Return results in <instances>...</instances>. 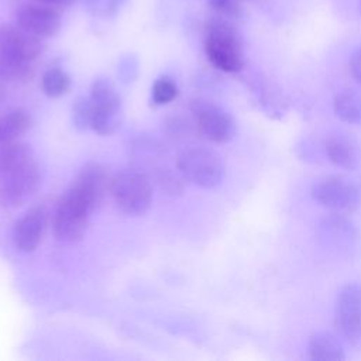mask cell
I'll list each match as a JSON object with an SVG mask.
<instances>
[{"mask_svg":"<svg viewBox=\"0 0 361 361\" xmlns=\"http://www.w3.org/2000/svg\"><path fill=\"white\" fill-rule=\"evenodd\" d=\"M348 68H350L351 76L355 79V82L361 85V47H358L350 56Z\"/></svg>","mask_w":361,"mask_h":361,"instance_id":"26","label":"cell"},{"mask_svg":"<svg viewBox=\"0 0 361 361\" xmlns=\"http://www.w3.org/2000/svg\"><path fill=\"white\" fill-rule=\"evenodd\" d=\"M3 96H4V94H3V92H1V89H0V103H1V100H3Z\"/></svg>","mask_w":361,"mask_h":361,"instance_id":"28","label":"cell"},{"mask_svg":"<svg viewBox=\"0 0 361 361\" xmlns=\"http://www.w3.org/2000/svg\"><path fill=\"white\" fill-rule=\"evenodd\" d=\"M32 62L0 49V82H25L32 76Z\"/></svg>","mask_w":361,"mask_h":361,"instance_id":"20","label":"cell"},{"mask_svg":"<svg viewBox=\"0 0 361 361\" xmlns=\"http://www.w3.org/2000/svg\"><path fill=\"white\" fill-rule=\"evenodd\" d=\"M307 355L313 361H338L345 358L341 341L329 331H317L310 337Z\"/></svg>","mask_w":361,"mask_h":361,"instance_id":"16","label":"cell"},{"mask_svg":"<svg viewBox=\"0 0 361 361\" xmlns=\"http://www.w3.org/2000/svg\"><path fill=\"white\" fill-rule=\"evenodd\" d=\"M190 111L197 133L212 142L223 144L235 135L234 117L213 102L197 99L192 102Z\"/></svg>","mask_w":361,"mask_h":361,"instance_id":"8","label":"cell"},{"mask_svg":"<svg viewBox=\"0 0 361 361\" xmlns=\"http://www.w3.org/2000/svg\"><path fill=\"white\" fill-rule=\"evenodd\" d=\"M48 216L47 207L39 204L31 207L16 221L13 241L20 251L30 252L39 245L48 224Z\"/></svg>","mask_w":361,"mask_h":361,"instance_id":"12","label":"cell"},{"mask_svg":"<svg viewBox=\"0 0 361 361\" xmlns=\"http://www.w3.org/2000/svg\"><path fill=\"white\" fill-rule=\"evenodd\" d=\"M42 182V169L35 159L0 178V207L17 209L30 200Z\"/></svg>","mask_w":361,"mask_h":361,"instance_id":"7","label":"cell"},{"mask_svg":"<svg viewBox=\"0 0 361 361\" xmlns=\"http://www.w3.org/2000/svg\"><path fill=\"white\" fill-rule=\"evenodd\" d=\"M312 197L333 213L348 214L361 204V190L350 179L340 175H327L312 185Z\"/></svg>","mask_w":361,"mask_h":361,"instance_id":"6","label":"cell"},{"mask_svg":"<svg viewBox=\"0 0 361 361\" xmlns=\"http://www.w3.org/2000/svg\"><path fill=\"white\" fill-rule=\"evenodd\" d=\"M327 159L337 168L353 171L361 161V147L350 135L344 133H331L323 142Z\"/></svg>","mask_w":361,"mask_h":361,"instance_id":"14","label":"cell"},{"mask_svg":"<svg viewBox=\"0 0 361 361\" xmlns=\"http://www.w3.org/2000/svg\"><path fill=\"white\" fill-rule=\"evenodd\" d=\"M176 166L183 179L204 189L220 185L226 171L221 157L214 149L202 145L183 148L178 154Z\"/></svg>","mask_w":361,"mask_h":361,"instance_id":"4","label":"cell"},{"mask_svg":"<svg viewBox=\"0 0 361 361\" xmlns=\"http://www.w3.org/2000/svg\"><path fill=\"white\" fill-rule=\"evenodd\" d=\"M0 49L34 62L42 52V42L39 37L16 23H0Z\"/></svg>","mask_w":361,"mask_h":361,"instance_id":"13","label":"cell"},{"mask_svg":"<svg viewBox=\"0 0 361 361\" xmlns=\"http://www.w3.org/2000/svg\"><path fill=\"white\" fill-rule=\"evenodd\" d=\"M317 238L324 247L340 254H347L357 247L360 233L354 223L343 213L331 212L319 223Z\"/></svg>","mask_w":361,"mask_h":361,"instance_id":"11","label":"cell"},{"mask_svg":"<svg viewBox=\"0 0 361 361\" xmlns=\"http://www.w3.org/2000/svg\"><path fill=\"white\" fill-rule=\"evenodd\" d=\"M240 1L241 0H209V4L217 17H221L230 21L240 17L241 14Z\"/></svg>","mask_w":361,"mask_h":361,"instance_id":"24","label":"cell"},{"mask_svg":"<svg viewBox=\"0 0 361 361\" xmlns=\"http://www.w3.org/2000/svg\"><path fill=\"white\" fill-rule=\"evenodd\" d=\"M333 110L341 121L361 126V92L353 87L340 90L333 99Z\"/></svg>","mask_w":361,"mask_h":361,"instance_id":"17","label":"cell"},{"mask_svg":"<svg viewBox=\"0 0 361 361\" xmlns=\"http://www.w3.org/2000/svg\"><path fill=\"white\" fill-rule=\"evenodd\" d=\"M178 96V86L176 83L168 78L161 76L152 85V100L157 104H166L171 103Z\"/></svg>","mask_w":361,"mask_h":361,"instance_id":"23","label":"cell"},{"mask_svg":"<svg viewBox=\"0 0 361 361\" xmlns=\"http://www.w3.org/2000/svg\"><path fill=\"white\" fill-rule=\"evenodd\" d=\"M127 0H83L85 8L94 17L107 18L116 16Z\"/></svg>","mask_w":361,"mask_h":361,"instance_id":"22","label":"cell"},{"mask_svg":"<svg viewBox=\"0 0 361 361\" xmlns=\"http://www.w3.org/2000/svg\"><path fill=\"white\" fill-rule=\"evenodd\" d=\"M32 151L30 145L20 141H11L0 145V178L21 168L32 161Z\"/></svg>","mask_w":361,"mask_h":361,"instance_id":"18","label":"cell"},{"mask_svg":"<svg viewBox=\"0 0 361 361\" xmlns=\"http://www.w3.org/2000/svg\"><path fill=\"white\" fill-rule=\"evenodd\" d=\"M110 180L107 169L97 162H90L82 168L54 210L52 231L56 240L73 243L82 237L90 213L110 189Z\"/></svg>","mask_w":361,"mask_h":361,"instance_id":"1","label":"cell"},{"mask_svg":"<svg viewBox=\"0 0 361 361\" xmlns=\"http://www.w3.org/2000/svg\"><path fill=\"white\" fill-rule=\"evenodd\" d=\"M14 23L41 39L58 34L62 24L55 7L39 1L18 4L14 10Z\"/></svg>","mask_w":361,"mask_h":361,"instance_id":"10","label":"cell"},{"mask_svg":"<svg viewBox=\"0 0 361 361\" xmlns=\"http://www.w3.org/2000/svg\"><path fill=\"white\" fill-rule=\"evenodd\" d=\"M37 1L52 6V7H69L71 4L75 3V0H37Z\"/></svg>","mask_w":361,"mask_h":361,"instance_id":"27","label":"cell"},{"mask_svg":"<svg viewBox=\"0 0 361 361\" xmlns=\"http://www.w3.org/2000/svg\"><path fill=\"white\" fill-rule=\"evenodd\" d=\"M92 106L90 128L100 135H110L118 130L123 120L121 99L109 79L93 82L89 94Z\"/></svg>","mask_w":361,"mask_h":361,"instance_id":"5","label":"cell"},{"mask_svg":"<svg viewBox=\"0 0 361 361\" xmlns=\"http://www.w3.org/2000/svg\"><path fill=\"white\" fill-rule=\"evenodd\" d=\"M31 126L30 114L23 109H13L0 116V145L17 141Z\"/></svg>","mask_w":361,"mask_h":361,"instance_id":"19","label":"cell"},{"mask_svg":"<svg viewBox=\"0 0 361 361\" xmlns=\"http://www.w3.org/2000/svg\"><path fill=\"white\" fill-rule=\"evenodd\" d=\"M204 52L209 62L226 73H238L245 65L243 42L237 30L228 20L217 16L206 24Z\"/></svg>","mask_w":361,"mask_h":361,"instance_id":"2","label":"cell"},{"mask_svg":"<svg viewBox=\"0 0 361 361\" xmlns=\"http://www.w3.org/2000/svg\"><path fill=\"white\" fill-rule=\"evenodd\" d=\"M110 193L117 207L133 216L144 214L152 203V182L140 168H127L111 176Z\"/></svg>","mask_w":361,"mask_h":361,"instance_id":"3","label":"cell"},{"mask_svg":"<svg viewBox=\"0 0 361 361\" xmlns=\"http://www.w3.org/2000/svg\"><path fill=\"white\" fill-rule=\"evenodd\" d=\"M251 87L258 104L268 116L279 118L285 114L286 100L278 86H275L267 78L255 76L251 83Z\"/></svg>","mask_w":361,"mask_h":361,"instance_id":"15","label":"cell"},{"mask_svg":"<svg viewBox=\"0 0 361 361\" xmlns=\"http://www.w3.org/2000/svg\"><path fill=\"white\" fill-rule=\"evenodd\" d=\"M72 118L76 127L79 128H90L92 118V106L89 97H79L72 107Z\"/></svg>","mask_w":361,"mask_h":361,"instance_id":"25","label":"cell"},{"mask_svg":"<svg viewBox=\"0 0 361 361\" xmlns=\"http://www.w3.org/2000/svg\"><path fill=\"white\" fill-rule=\"evenodd\" d=\"M358 4H360V13H361V0H358Z\"/></svg>","mask_w":361,"mask_h":361,"instance_id":"29","label":"cell"},{"mask_svg":"<svg viewBox=\"0 0 361 361\" xmlns=\"http://www.w3.org/2000/svg\"><path fill=\"white\" fill-rule=\"evenodd\" d=\"M334 323L343 338L354 347H361V283L351 282L341 288Z\"/></svg>","mask_w":361,"mask_h":361,"instance_id":"9","label":"cell"},{"mask_svg":"<svg viewBox=\"0 0 361 361\" xmlns=\"http://www.w3.org/2000/svg\"><path fill=\"white\" fill-rule=\"evenodd\" d=\"M71 87L69 75L61 68H49L41 78V89L48 97H59Z\"/></svg>","mask_w":361,"mask_h":361,"instance_id":"21","label":"cell"}]
</instances>
